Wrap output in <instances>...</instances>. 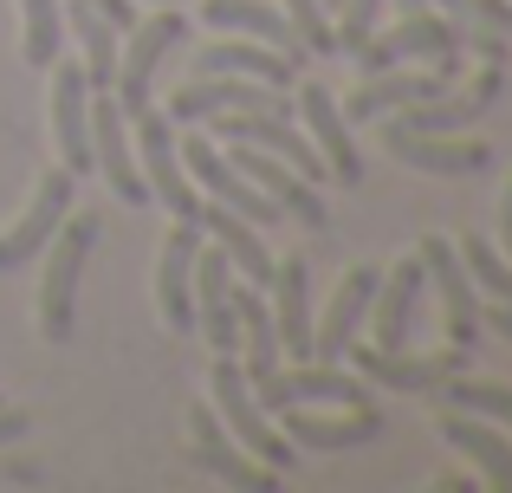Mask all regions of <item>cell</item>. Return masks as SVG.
Listing matches in <instances>:
<instances>
[{
	"label": "cell",
	"mask_w": 512,
	"mask_h": 493,
	"mask_svg": "<svg viewBox=\"0 0 512 493\" xmlns=\"http://www.w3.org/2000/svg\"><path fill=\"white\" fill-rule=\"evenodd\" d=\"M195 221H201V234L234 260V273H247V286H266V279H273V247L260 241V228H253L247 215H234V208H221V202H201Z\"/></svg>",
	"instance_id": "cell-27"
},
{
	"label": "cell",
	"mask_w": 512,
	"mask_h": 493,
	"mask_svg": "<svg viewBox=\"0 0 512 493\" xmlns=\"http://www.w3.org/2000/svg\"><path fill=\"white\" fill-rule=\"evenodd\" d=\"M221 150L234 156V169L266 195V202H279V215H286V221H299V228H312V234L331 221V208H325V195H318V182H305L299 169L286 163V156L253 150V143H221Z\"/></svg>",
	"instance_id": "cell-9"
},
{
	"label": "cell",
	"mask_w": 512,
	"mask_h": 493,
	"mask_svg": "<svg viewBox=\"0 0 512 493\" xmlns=\"http://www.w3.org/2000/svg\"><path fill=\"white\" fill-rule=\"evenodd\" d=\"M72 202H78V176L72 169H46L39 176V189H33V202H26V215L13 221L7 234H0V273H13V266H26V260H39V247L59 234V221L72 215Z\"/></svg>",
	"instance_id": "cell-14"
},
{
	"label": "cell",
	"mask_w": 512,
	"mask_h": 493,
	"mask_svg": "<svg viewBox=\"0 0 512 493\" xmlns=\"http://www.w3.org/2000/svg\"><path fill=\"white\" fill-rule=\"evenodd\" d=\"M350 370H357L363 383H383V390H409V396H428L435 383H448L454 370H467V351L461 344H448V351H422L415 357L409 344L402 351H383V344H357L350 338Z\"/></svg>",
	"instance_id": "cell-10"
},
{
	"label": "cell",
	"mask_w": 512,
	"mask_h": 493,
	"mask_svg": "<svg viewBox=\"0 0 512 493\" xmlns=\"http://www.w3.org/2000/svg\"><path fill=\"white\" fill-rule=\"evenodd\" d=\"M85 7H91V13H104V20H111L117 33H130V26L143 20V13H137V0H85Z\"/></svg>",
	"instance_id": "cell-37"
},
{
	"label": "cell",
	"mask_w": 512,
	"mask_h": 493,
	"mask_svg": "<svg viewBox=\"0 0 512 493\" xmlns=\"http://www.w3.org/2000/svg\"><path fill=\"white\" fill-rule=\"evenodd\" d=\"M435 91H448L441 72H402V65H389V72H363V85L350 91V104H338V111L350 117V124H376V117L409 111V104L435 98Z\"/></svg>",
	"instance_id": "cell-25"
},
{
	"label": "cell",
	"mask_w": 512,
	"mask_h": 493,
	"mask_svg": "<svg viewBox=\"0 0 512 493\" xmlns=\"http://www.w3.org/2000/svg\"><path fill=\"white\" fill-rule=\"evenodd\" d=\"M266 312H273L279 351H286V357H312V266H305L299 253H273Z\"/></svg>",
	"instance_id": "cell-20"
},
{
	"label": "cell",
	"mask_w": 512,
	"mask_h": 493,
	"mask_svg": "<svg viewBox=\"0 0 512 493\" xmlns=\"http://www.w3.org/2000/svg\"><path fill=\"white\" fill-rule=\"evenodd\" d=\"M208 409L221 416V429L234 435V442L247 448L260 468H273V474H292V468H299V448L273 429V409H260V396H253L240 357H214V364H208Z\"/></svg>",
	"instance_id": "cell-2"
},
{
	"label": "cell",
	"mask_w": 512,
	"mask_h": 493,
	"mask_svg": "<svg viewBox=\"0 0 512 493\" xmlns=\"http://www.w3.org/2000/svg\"><path fill=\"white\" fill-rule=\"evenodd\" d=\"M0 481H20V487H33V481H39V468H33L26 455H7V461H0Z\"/></svg>",
	"instance_id": "cell-39"
},
{
	"label": "cell",
	"mask_w": 512,
	"mask_h": 493,
	"mask_svg": "<svg viewBox=\"0 0 512 493\" xmlns=\"http://www.w3.org/2000/svg\"><path fill=\"white\" fill-rule=\"evenodd\" d=\"M383 124V150L402 169H422V176H480L493 163V143H467V137H428V130H402L396 117H376Z\"/></svg>",
	"instance_id": "cell-18"
},
{
	"label": "cell",
	"mask_w": 512,
	"mask_h": 493,
	"mask_svg": "<svg viewBox=\"0 0 512 493\" xmlns=\"http://www.w3.org/2000/svg\"><path fill=\"white\" fill-rule=\"evenodd\" d=\"M461 266H467V279H474V292L480 299H500L512 305V260L493 241H480V234H467L461 241Z\"/></svg>",
	"instance_id": "cell-33"
},
{
	"label": "cell",
	"mask_w": 512,
	"mask_h": 493,
	"mask_svg": "<svg viewBox=\"0 0 512 493\" xmlns=\"http://www.w3.org/2000/svg\"><path fill=\"white\" fill-rule=\"evenodd\" d=\"M331 7H338V0H331Z\"/></svg>",
	"instance_id": "cell-44"
},
{
	"label": "cell",
	"mask_w": 512,
	"mask_h": 493,
	"mask_svg": "<svg viewBox=\"0 0 512 493\" xmlns=\"http://www.w3.org/2000/svg\"><path fill=\"white\" fill-rule=\"evenodd\" d=\"M383 7H389V0H338V52H357L363 39L376 33Z\"/></svg>",
	"instance_id": "cell-35"
},
{
	"label": "cell",
	"mask_w": 512,
	"mask_h": 493,
	"mask_svg": "<svg viewBox=\"0 0 512 493\" xmlns=\"http://www.w3.org/2000/svg\"><path fill=\"white\" fill-rule=\"evenodd\" d=\"M500 247H506V260H512V182H506V195H500Z\"/></svg>",
	"instance_id": "cell-40"
},
{
	"label": "cell",
	"mask_w": 512,
	"mask_h": 493,
	"mask_svg": "<svg viewBox=\"0 0 512 493\" xmlns=\"http://www.w3.org/2000/svg\"><path fill=\"white\" fill-rule=\"evenodd\" d=\"M480 325H493L500 338L512 344V305H500V299H480Z\"/></svg>",
	"instance_id": "cell-38"
},
{
	"label": "cell",
	"mask_w": 512,
	"mask_h": 493,
	"mask_svg": "<svg viewBox=\"0 0 512 493\" xmlns=\"http://www.w3.org/2000/svg\"><path fill=\"white\" fill-rule=\"evenodd\" d=\"M46 72H52V143H59V163L85 182L91 176V78L72 59H52Z\"/></svg>",
	"instance_id": "cell-17"
},
{
	"label": "cell",
	"mask_w": 512,
	"mask_h": 493,
	"mask_svg": "<svg viewBox=\"0 0 512 493\" xmlns=\"http://www.w3.org/2000/svg\"><path fill=\"white\" fill-rule=\"evenodd\" d=\"M350 59H357V72H389V65L428 59V72L454 78V72H461V26H454L448 13L415 7V13H402L389 33H370L357 52H350Z\"/></svg>",
	"instance_id": "cell-3"
},
{
	"label": "cell",
	"mask_w": 512,
	"mask_h": 493,
	"mask_svg": "<svg viewBox=\"0 0 512 493\" xmlns=\"http://www.w3.org/2000/svg\"><path fill=\"white\" fill-rule=\"evenodd\" d=\"M195 247H201V221H175L163 253H156V305H163V325L175 338L195 331V299H188V286H195Z\"/></svg>",
	"instance_id": "cell-24"
},
{
	"label": "cell",
	"mask_w": 512,
	"mask_h": 493,
	"mask_svg": "<svg viewBox=\"0 0 512 493\" xmlns=\"http://www.w3.org/2000/svg\"><path fill=\"white\" fill-rule=\"evenodd\" d=\"M376 273L383 266H350L338 279V292H331V305L312 318V357H325V364H338L350 351V338H357L363 325H370V299H376Z\"/></svg>",
	"instance_id": "cell-23"
},
{
	"label": "cell",
	"mask_w": 512,
	"mask_h": 493,
	"mask_svg": "<svg viewBox=\"0 0 512 493\" xmlns=\"http://www.w3.org/2000/svg\"><path fill=\"white\" fill-rule=\"evenodd\" d=\"M201 20L214 26V33H240V39H260V46L286 52L292 65H299V39H292L286 13L266 7V0H201Z\"/></svg>",
	"instance_id": "cell-29"
},
{
	"label": "cell",
	"mask_w": 512,
	"mask_h": 493,
	"mask_svg": "<svg viewBox=\"0 0 512 493\" xmlns=\"http://www.w3.org/2000/svg\"><path fill=\"white\" fill-rule=\"evenodd\" d=\"M130 150H137V176H143V189H150V202H163L175 221H195L208 195L188 182L182 150H175V124L156 104H143V111L130 117Z\"/></svg>",
	"instance_id": "cell-4"
},
{
	"label": "cell",
	"mask_w": 512,
	"mask_h": 493,
	"mask_svg": "<svg viewBox=\"0 0 512 493\" xmlns=\"http://www.w3.org/2000/svg\"><path fill=\"white\" fill-rule=\"evenodd\" d=\"M299 130L312 137V150L325 156L331 182L357 189L363 182V156H357V143H350V117L338 111V98H331L325 85H299Z\"/></svg>",
	"instance_id": "cell-22"
},
{
	"label": "cell",
	"mask_w": 512,
	"mask_h": 493,
	"mask_svg": "<svg viewBox=\"0 0 512 493\" xmlns=\"http://www.w3.org/2000/svg\"><path fill=\"white\" fill-rule=\"evenodd\" d=\"M104 241V228H98V215H65L59 221V234H52L46 247V266H39V299H33V325H39V338L46 344H72V331H78V286H85V266H91V253H98Z\"/></svg>",
	"instance_id": "cell-1"
},
{
	"label": "cell",
	"mask_w": 512,
	"mask_h": 493,
	"mask_svg": "<svg viewBox=\"0 0 512 493\" xmlns=\"http://www.w3.org/2000/svg\"><path fill=\"white\" fill-rule=\"evenodd\" d=\"M188 455H195V468L208 474V481H221V487H234V493H279V474L260 468V461H253L247 448L221 429V416H214L208 403L188 409Z\"/></svg>",
	"instance_id": "cell-11"
},
{
	"label": "cell",
	"mask_w": 512,
	"mask_h": 493,
	"mask_svg": "<svg viewBox=\"0 0 512 493\" xmlns=\"http://www.w3.org/2000/svg\"><path fill=\"white\" fill-rule=\"evenodd\" d=\"M279 435H286L292 448H305V455H344V448H370L376 435H383V416H376V403L363 409H279Z\"/></svg>",
	"instance_id": "cell-15"
},
{
	"label": "cell",
	"mask_w": 512,
	"mask_h": 493,
	"mask_svg": "<svg viewBox=\"0 0 512 493\" xmlns=\"http://www.w3.org/2000/svg\"><path fill=\"white\" fill-rule=\"evenodd\" d=\"M286 26L299 39V52H338V26H331V0H286Z\"/></svg>",
	"instance_id": "cell-34"
},
{
	"label": "cell",
	"mask_w": 512,
	"mask_h": 493,
	"mask_svg": "<svg viewBox=\"0 0 512 493\" xmlns=\"http://www.w3.org/2000/svg\"><path fill=\"white\" fill-rule=\"evenodd\" d=\"M91 169L111 182L117 202H130V208L150 202V189L137 176V150H130V117L117 111L111 91H91Z\"/></svg>",
	"instance_id": "cell-16"
},
{
	"label": "cell",
	"mask_w": 512,
	"mask_h": 493,
	"mask_svg": "<svg viewBox=\"0 0 512 493\" xmlns=\"http://www.w3.org/2000/svg\"><path fill=\"white\" fill-rule=\"evenodd\" d=\"M182 39H188V13L182 7H156L150 20L130 26V39L117 46V72H111V98H117V111H124V117H137L143 104H150L156 65H163Z\"/></svg>",
	"instance_id": "cell-5"
},
{
	"label": "cell",
	"mask_w": 512,
	"mask_h": 493,
	"mask_svg": "<svg viewBox=\"0 0 512 493\" xmlns=\"http://www.w3.org/2000/svg\"><path fill=\"white\" fill-rule=\"evenodd\" d=\"M428 299V273H422V253H402L389 273H376V299H370V325L383 351H402L415 338V318H422Z\"/></svg>",
	"instance_id": "cell-19"
},
{
	"label": "cell",
	"mask_w": 512,
	"mask_h": 493,
	"mask_svg": "<svg viewBox=\"0 0 512 493\" xmlns=\"http://www.w3.org/2000/svg\"><path fill=\"white\" fill-rule=\"evenodd\" d=\"M435 396L441 409H467V416H487V422H500V429H512V383H493V377H461L454 370L448 383H435Z\"/></svg>",
	"instance_id": "cell-30"
},
{
	"label": "cell",
	"mask_w": 512,
	"mask_h": 493,
	"mask_svg": "<svg viewBox=\"0 0 512 493\" xmlns=\"http://www.w3.org/2000/svg\"><path fill=\"white\" fill-rule=\"evenodd\" d=\"M156 7H182V0H156Z\"/></svg>",
	"instance_id": "cell-43"
},
{
	"label": "cell",
	"mask_w": 512,
	"mask_h": 493,
	"mask_svg": "<svg viewBox=\"0 0 512 493\" xmlns=\"http://www.w3.org/2000/svg\"><path fill=\"white\" fill-rule=\"evenodd\" d=\"M182 130H188V137L175 143V150H182V169L195 176V189L208 195V202H221V208H234V215H247L253 228H273V221H286V215H279V202H266V195L253 189L247 176H240L234 156H227L221 143L201 137V124H182Z\"/></svg>",
	"instance_id": "cell-7"
},
{
	"label": "cell",
	"mask_w": 512,
	"mask_h": 493,
	"mask_svg": "<svg viewBox=\"0 0 512 493\" xmlns=\"http://www.w3.org/2000/svg\"><path fill=\"white\" fill-rule=\"evenodd\" d=\"M65 33L85 46V78H91V91H111V72H117V26L78 0V7L65 13Z\"/></svg>",
	"instance_id": "cell-31"
},
{
	"label": "cell",
	"mask_w": 512,
	"mask_h": 493,
	"mask_svg": "<svg viewBox=\"0 0 512 493\" xmlns=\"http://www.w3.org/2000/svg\"><path fill=\"white\" fill-rule=\"evenodd\" d=\"M234 260H227L221 247L201 234V247H195V286H188V299H195V331H201V344H208L214 357H234V344H240V325H234Z\"/></svg>",
	"instance_id": "cell-12"
},
{
	"label": "cell",
	"mask_w": 512,
	"mask_h": 493,
	"mask_svg": "<svg viewBox=\"0 0 512 493\" xmlns=\"http://www.w3.org/2000/svg\"><path fill=\"white\" fill-rule=\"evenodd\" d=\"M65 46V7L59 0H20V59L46 72Z\"/></svg>",
	"instance_id": "cell-32"
},
{
	"label": "cell",
	"mask_w": 512,
	"mask_h": 493,
	"mask_svg": "<svg viewBox=\"0 0 512 493\" xmlns=\"http://www.w3.org/2000/svg\"><path fill=\"white\" fill-rule=\"evenodd\" d=\"M415 7H428V0H402V13H415Z\"/></svg>",
	"instance_id": "cell-42"
},
{
	"label": "cell",
	"mask_w": 512,
	"mask_h": 493,
	"mask_svg": "<svg viewBox=\"0 0 512 493\" xmlns=\"http://www.w3.org/2000/svg\"><path fill=\"white\" fill-rule=\"evenodd\" d=\"M208 72H227V78H260V85H279V91H292V72L299 65L286 59V52H273V46H260V39H221V46H201L195 52V78H208Z\"/></svg>",
	"instance_id": "cell-28"
},
{
	"label": "cell",
	"mask_w": 512,
	"mask_h": 493,
	"mask_svg": "<svg viewBox=\"0 0 512 493\" xmlns=\"http://www.w3.org/2000/svg\"><path fill=\"white\" fill-rule=\"evenodd\" d=\"M253 396H260V409H363L370 403V383L357 377V370L344 364H325V357H305V364H279L266 383H253Z\"/></svg>",
	"instance_id": "cell-6"
},
{
	"label": "cell",
	"mask_w": 512,
	"mask_h": 493,
	"mask_svg": "<svg viewBox=\"0 0 512 493\" xmlns=\"http://www.w3.org/2000/svg\"><path fill=\"white\" fill-rule=\"evenodd\" d=\"M234 325H240V370H247V383H266L279 364H286V351H279V331H273V312H266V286H240L234 279Z\"/></svg>",
	"instance_id": "cell-26"
},
{
	"label": "cell",
	"mask_w": 512,
	"mask_h": 493,
	"mask_svg": "<svg viewBox=\"0 0 512 493\" xmlns=\"http://www.w3.org/2000/svg\"><path fill=\"white\" fill-rule=\"evenodd\" d=\"M435 429H441V442H448L454 455H461L467 468L480 474V487H500V493H512V442H506V429H500V422L467 416V409H441V416H435Z\"/></svg>",
	"instance_id": "cell-21"
},
{
	"label": "cell",
	"mask_w": 512,
	"mask_h": 493,
	"mask_svg": "<svg viewBox=\"0 0 512 493\" xmlns=\"http://www.w3.org/2000/svg\"><path fill=\"white\" fill-rule=\"evenodd\" d=\"M415 253H422V273H428V286H435V299H441V318H448V344L474 351V338H480V292H474V279H467V266H461V247H454L448 234H422Z\"/></svg>",
	"instance_id": "cell-13"
},
{
	"label": "cell",
	"mask_w": 512,
	"mask_h": 493,
	"mask_svg": "<svg viewBox=\"0 0 512 493\" xmlns=\"http://www.w3.org/2000/svg\"><path fill=\"white\" fill-rule=\"evenodd\" d=\"M480 487V474H441L435 481V493H474Z\"/></svg>",
	"instance_id": "cell-41"
},
{
	"label": "cell",
	"mask_w": 512,
	"mask_h": 493,
	"mask_svg": "<svg viewBox=\"0 0 512 493\" xmlns=\"http://www.w3.org/2000/svg\"><path fill=\"white\" fill-rule=\"evenodd\" d=\"M26 435H33V409H13V403H0V448H20Z\"/></svg>",
	"instance_id": "cell-36"
},
{
	"label": "cell",
	"mask_w": 512,
	"mask_h": 493,
	"mask_svg": "<svg viewBox=\"0 0 512 493\" xmlns=\"http://www.w3.org/2000/svg\"><path fill=\"white\" fill-rule=\"evenodd\" d=\"M227 111H292V98L279 85H260V78H227V72L195 78L188 72L182 85H175V98L163 104V117L175 130L182 124H208V117H227Z\"/></svg>",
	"instance_id": "cell-8"
}]
</instances>
